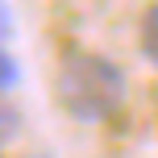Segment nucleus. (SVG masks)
I'll list each match as a JSON object with an SVG mask.
<instances>
[{
  "label": "nucleus",
  "instance_id": "20e7f679",
  "mask_svg": "<svg viewBox=\"0 0 158 158\" xmlns=\"http://www.w3.org/2000/svg\"><path fill=\"white\" fill-rule=\"evenodd\" d=\"M17 133H21V112H17L13 104L0 100V146H8Z\"/></svg>",
  "mask_w": 158,
  "mask_h": 158
},
{
  "label": "nucleus",
  "instance_id": "39448f33",
  "mask_svg": "<svg viewBox=\"0 0 158 158\" xmlns=\"http://www.w3.org/2000/svg\"><path fill=\"white\" fill-rule=\"evenodd\" d=\"M8 38H13V8L0 0V46H4Z\"/></svg>",
  "mask_w": 158,
  "mask_h": 158
},
{
  "label": "nucleus",
  "instance_id": "7ed1b4c3",
  "mask_svg": "<svg viewBox=\"0 0 158 158\" xmlns=\"http://www.w3.org/2000/svg\"><path fill=\"white\" fill-rule=\"evenodd\" d=\"M17 83H21V63L13 58V50H8V46H0V100H4Z\"/></svg>",
  "mask_w": 158,
  "mask_h": 158
},
{
  "label": "nucleus",
  "instance_id": "f257e3e1",
  "mask_svg": "<svg viewBox=\"0 0 158 158\" xmlns=\"http://www.w3.org/2000/svg\"><path fill=\"white\" fill-rule=\"evenodd\" d=\"M125 71L112 63L108 54L96 50H67L58 58L54 71V96L63 104V112L79 125H100V121L117 117L125 104Z\"/></svg>",
  "mask_w": 158,
  "mask_h": 158
},
{
  "label": "nucleus",
  "instance_id": "f03ea898",
  "mask_svg": "<svg viewBox=\"0 0 158 158\" xmlns=\"http://www.w3.org/2000/svg\"><path fill=\"white\" fill-rule=\"evenodd\" d=\"M137 46H142V58L150 67H158V4H150L142 13V25H137Z\"/></svg>",
  "mask_w": 158,
  "mask_h": 158
},
{
  "label": "nucleus",
  "instance_id": "423d86ee",
  "mask_svg": "<svg viewBox=\"0 0 158 158\" xmlns=\"http://www.w3.org/2000/svg\"><path fill=\"white\" fill-rule=\"evenodd\" d=\"M25 158H50V154H25Z\"/></svg>",
  "mask_w": 158,
  "mask_h": 158
}]
</instances>
